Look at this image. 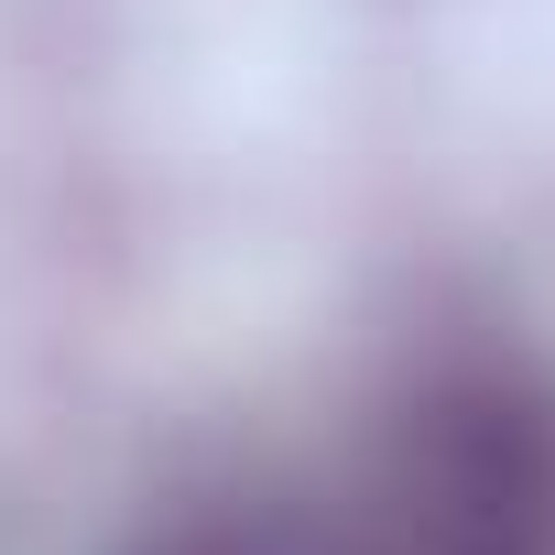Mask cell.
I'll use <instances>...</instances> for the list:
<instances>
[{
    "mask_svg": "<svg viewBox=\"0 0 555 555\" xmlns=\"http://www.w3.org/2000/svg\"><path fill=\"white\" fill-rule=\"evenodd\" d=\"M327 555H555V392L522 371L425 382L327 522Z\"/></svg>",
    "mask_w": 555,
    "mask_h": 555,
    "instance_id": "6da1fadb",
    "label": "cell"
},
{
    "mask_svg": "<svg viewBox=\"0 0 555 555\" xmlns=\"http://www.w3.org/2000/svg\"><path fill=\"white\" fill-rule=\"evenodd\" d=\"M142 555H272V544H250V533H164Z\"/></svg>",
    "mask_w": 555,
    "mask_h": 555,
    "instance_id": "7a4b0ae2",
    "label": "cell"
}]
</instances>
